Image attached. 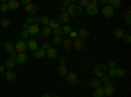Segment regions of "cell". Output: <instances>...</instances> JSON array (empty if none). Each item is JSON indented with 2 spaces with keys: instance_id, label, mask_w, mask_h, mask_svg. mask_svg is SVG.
Instances as JSON below:
<instances>
[{
  "instance_id": "28",
  "label": "cell",
  "mask_w": 131,
  "mask_h": 97,
  "mask_svg": "<svg viewBox=\"0 0 131 97\" xmlns=\"http://www.w3.org/2000/svg\"><path fill=\"white\" fill-rule=\"evenodd\" d=\"M15 66H16V62H15V60H12V59H8V60L4 63L5 70H12Z\"/></svg>"
},
{
  "instance_id": "24",
  "label": "cell",
  "mask_w": 131,
  "mask_h": 97,
  "mask_svg": "<svg viewBox=\"0 0 131 97\" xmlns=\"http://www.w3.org/2000/svg\"><path fill=\"white\" fill-rule=\"evenodd\" d=\"M114 36H115L118 39H123V37H125V31H123V29H122V28H115V30H114Z\"/></svg>"
},
{
  "instance_id": "13",
  "label": "cell",
  "mask_w": 131,
  "mask_h": 97,
  "mask_svg": "<svg viewBox=\"0 0 131 97\" xmlns=\"http://www.w3.org/2000/svg\"><path fill=\"white\" fill-rule=\"evenodd\" d=\"M122 18L125 20V23L127 24V25H130L131 24V8L128 7L125 12L122 13Z\"/></svg>"
},
{
  "instance_id": "47",
  "label": "cell",
  "mask_w": 131,
  "mask_h": 97,
  "mask_svg": "<svg viewBox=\"0 0 131 97\" xmlns=\"http://www.w3.org/2000/svg\"><path fill=\"white\" fill-rule=\"evenodd\" d=\"M66 62H67V58H66V57H63V55H62V57L59 58V64H64Z\"/></svg>"
},
{
  "instance_id": "53",
  "label": "cell",
  "mask_w": 131,
  "mask_h": 97,
  "mask_svg": "<svg viewBox=\"0 0 131 97\" xmlns=\"http://www.w3.org/2000/svg\"><path fill=\"white\" fill-rule=\"evenodd\" d=\"M60 12H66V7H62L60 8Z\"/></svg>"
},
{
  "instance_id": "10",
  "label": "cell",
  "mask_w": 131,
  "mask_h": 97,
  "mask_svg": "<svg viewBox=\"0 0 131 97\" xmlns=\"http://www.w3.org/2000/svg\"><path fill=\"white\" fill-rule=\"evenodd\" d=\"M4 78H5L8 81L13 83V81H16V73H15L12 70H5V72H4Z\"/></svg>"
},
{
  "instance_id": "6",
  "label": "cell",
  "mask_w": 131,
  "mask_h": 97,
  "mask_svg": "<svg viewBox=\"0 0 131 97\" xmlns=\"http://www.w3.org/2000/svg\"><path fill=\"white\" fill-rule=\"evenodd\" d=\"M86 13H88L89 16H96L100 13V9H98V7L93 5L92 3H89V5L86 7Z\"/></svg>"
},
{
  "instance_id": "19",
  "label": "cell",
  "mask_w": 131,
  "mask_h": 97,
  "mask_svg": "<svg viewBox=\"0 0 131 97\" xmlns=\"http://www.w3.org/2000/svg\"><path fill=\"white\" fill-rule=\"evenodd\" d=\"M92 96L93 97H104L105 96V92H104V87H102V85H101V87H98V88H94Z\"/></svg>"
},
{
  "instance_id": "44",
  "label": "cell",
  "mask_w": 131,
  "mask_h": 97,
  "mask_svg": "<svg viewBox=\"0 0 131 97\" xmlns=\"http://www.w3.org/2000/svg\"><path fill=\"white\" fill-rule=\"evenodd\" d=\"M71 4H73V2H72V0H64V5H63V7H66V8H67V7H70Z\"/></svg>"
},
{
  "instance_id": "42",
  "label": "cell",
  "mask_w": 131,
  "mask_h": 97,
  "mask_svg": "<svg viewBox=\"0 0 131 97\" xmlns=\"http://www.w3.org/2000/svg\"><path fill=\"white\" fill-rule=\"evenodd\" d=\"M107 67L110 68V70H115V68H117V63H115L114 60H110V62L107 63Z\"/></svg>"
},
{
  "instance_id": "26",
  "label": "cell",
  "mask_w": 131,
  "mask_h": 97,
  "mask_svg": "<svg viewBox=\"0 0 131 97\" xmlns=\"http://www.w3.org/2000/svg\"><path fill=\"white\" fill-rule=\"evenodd\" d=\"M89 85L94 89V88H98V87H101V80L100 79H97V78H94V79H92L91 81H89Z\"/></svg>"
},
{
  "instance_id": "43",
  "label": "cell",
  "mask_w": 131,
  "mask_h": 97,
  "mask_svg": "<svg viewBox=\"0 0 131 97\" xmlns=\"http://www.w3.org/2000/svg\"><path fill=\"white\" fill-rule=\"evenodd\" d=\"M21 38H23L24 41H26L29 38V33H28V30H23L21 31Z\"/></svg>"
},
{
  "instance_id": "15",
  "label": "cell",
  "mask_w": 131,
  "mask_h": 97,
  "mask_svg": "<svg viewBox=\"0 0 131 97\" xmlns=\"http://www.w3.org/2000/svg\"><path fill=\"white\" fill-rule=\"evenodd\" d=\"M106 5H110L113 9H117L122 7V2H119V0H106Z\"/></svg>"
},
{
  "instance_id": "56",
  "label": "cell",
  "mask_w": 131,
  "mask_h": 97,
  "mask_svg": "<svg viewBox=\"0 0 131 97\" xmlns=\"http://www.w3.org/2000/svg\"><path fill=\"white\" fill-rule=\"evenodd\" d=\"M0 46H2V42H0Z\"/></svg>"
},
{
  "instance_id": "18",
  "label": "cell",
  "mask_w": 131,
  "mask_h": 97,
  "mask_svg": "<svg viewBox=\"0 0 131 97\" xmlns=\"http://www.w3.org/2000/svg\"><path fill=\"white\" fill-rule=\"evenodd\" d=\"M28 33H29V36H37V34L39 33V26L36 25V24L30 25L29 29H28Z\"/></svg>"
},
{
  "instance_id": "32",
  "label": "cell",
  "mask_w": 131,
  "mask_h": 97,
  "mask_svg": "<svg viewBox=\"0 0 131 97\" xmlns=\"http://www.w3.org/2000/svg\"><path fill=\"white\" fill-rule=\"evenodd\" d=\"M43 37H49L50 34H51V29L49 28V26H45V28H43L42 29V33H41Z\"/></svg>"
},
{
  "instance_id": "27",
  "label": "cell",
  "mask_w": 131,
  "mask_h": 97,
  "mask_svg": "<svg viewBox=\"0 0 131 97\" xmlns=\"http://www.w3.org/2000/svg\"><path fill=\"white\" fill-rule=\"evenodd\" d=\"M63 46H64V50H71V47H72V39L71 38H66V39H63Z\"/></svg>"
},
{
  "instance_id": "31",
  "label": "cell",
  "mask_w": 131,
  "mask_h": 97,
  "mask_svg": "<svg viewBox=\"0 0 131 97\" xmlns=\"http://www.w3.org/2000/svg\"><path fill=\"white\" fill-rule=\"evenodd\" d=\"M100 80H101V84H104L105 87H106V85H109V84H113V83H112V79L109 78L107 75H105V76H102V78H101Z\"/></svg>"
},
{
  "instance_id": "5",
  "label": "cell",
  "mask_w": 131,
  "mask_h": 97,
  "mask_svg": "<svg viewBox=\"0 0 131 97\" xmlns=\"http://www.w3.org/2000/svg\"><path fill=\"white\" fill-rule=\"evenodd\" d=\"M84 46H85V42H84V39H81V38H75L73 41H72V47L73 49H76L78 51H80V50H83L84 49Z\"/></svg>"
},
{
  "instance_id": "21",
  "label": "cell",
  "mask_w": 131,
  "mask_h": 97,
  "mask_svg": "<svg viewBox=\"0 0 131 97\" xmlns=\"http://www.w3.org/2000/svg\"><path fill=\"white\" fill-rule=\"evenodd\" d=\"M49 28L51 30H55V29L60 28V23L58 21V18H51L50 20V24H49Z\"/></svg>"
},
{
  "instance_id": "29",
  "label": "cell",
  "mask_w": 131,
  "mask_h": 97,
  "mask_svg": "<svg viewBox=\"0 0 131 97\" xmlns=\"http://www.w3.org/2000/svg\"><path fill=\"white\" fill-rule=\"evenodd\" d=\"M125 75H126V70L125 68H119V67L115 68V76L117 78H123Z\"/></svg>"
},
{
  "instance_id": "2",
  "label": "cell",
  "mask_w": 131,
  "mask_h": 97,
  "mask_svg": "<svg viewBox=\"0 0 131 97\" xmlns=\"http://www.w3.org/2000/svg\"><path fill=\"white\" fill-rule=\"evenodd\" d=\"M106 70H107V67L105 66V64L98 63V64H96L94 68H93V73H94V76L97 79H101L102 76H105V75H106Z\"/></svg>"
},
{
  "instance_id": "48",
  "label": "cell",
  "mask_w": 131,
  "mask_h": 97,
  "mask_svg": "<svg viewBox=\"0 0 131 97\" xmlns=\"http://www.w3.org/2000/svg\"><path fill=\"white\" fill-rule=\"evenodd\" d=\"M70 36H71V38H78V33H76V31H71V33H70Z\"/></svg>"
},
{
  "instance_id": "41",
  "label": "cell",
  "mask_w": 131,
  "mask_h": 97,
  "mask_svg": "<svg viewBox=\"0 0 131 97\" xmlns=\"http://www.w3.org/2000/svg\"><path fill=\"white\" fill-rule=\"evenodd\" d=\"M123 41L126 42L127 45H130V44H131V34H130V33L125 34V37H123Z\"/></svg>"
},
{
  "instance_id": "8",
  "label": "cell",
  "mask_w": 131,
  "mask_h": 97,
  "mask_svg": "<svg viewBox=\"0 0 131 97\" xmlns=\"http://www.w3.org/2000/svg\"><path fill=\"white\" fill-rule=\"evenodd\" d=\"M25 12L28 13V16H31V17H33V16L37 13V5L33 4V3H30L29 5L25 7Z\"/></svg>"
},
{
  "instance_id": "35",
  "label": "cell",
  "mask_w": 131,
  "mask_h": 97,
  "mask_svg": "<svg viewBox=\"0 0 131 97\" xmlns=\"http://www.w3.org/2000/svg\"><path fill=\"white\" fill-rule=\"evenodd\" d=\"M89 3H91L89 0H80V2H79V4H78V5H79L80 8H83V7H85V8H86V7L89 5Z\"/></svg>"
},
{
  "instance_id": "12",
  "label": "cell",
  "mask_w": 131,
  "mask_h": 97,
  "mask_svg": "<svg viewBox=\"0 0 131 97\" xmlns=\"http://www.w3.org/2000/svg\"><path fill=\"white\" fill-rule=\"evenodd\" d=\"M67 80L71 83V84H78V81H79V76H78V73H75V72H70L68 71V73H67Z\"/></svg>"
},
{
  "instance_id": "36",
  "label": "cell",
  "mask_w": 131,
  "mask_h": 97,
  "mask_svg": "<svg viewBox=\"0 0 131 97\" xmlns=\"http://www.w3.org/2000/svg\"><path fill=\"white\" fill-rule=\"evenodd\" d=\"M62 30H63V34H70L71 33V26L70 25H64L63 28H62Z\"/></svg>"
},
{
  "instance_id": "11",
  "label": "cell",
  "mask_w": 131,
  "mask_h": 97,
  "mask_svg": "<svg viewBox=\"0 0 131 97\" xmlns=\"http://www.w3.org/2000/svg\"><path fill=\"white\" fill-rule=\"evenodd\" d=\"M70 16H68V13L67 12H60V15H59V17H58V21L60 24H64V25H67L68 24V21H70Z\"/></svg>"
},
{
  "instance_id": "40",
  "label": "cell",
  "mask_w": 131,
  "mask_h": 97,
  "mask_svg": "<svg viewBox=\"0 0 131 97\" xmlns=\"http://www.w3.org/2000/svg\"><path fill=\"white\" fill-rule=\"evenodd\" d=\"M25 24H28L29 26L34 24V17H31V16H28V18L25 20Z\"/></svg>"
},
{
  "instance_id": "38",
  "label": "cell",
  "mask_w": 131,
  "mask_h": 97,
  "mask_svg": "<svg viewBox=\"0 0 131 97\" xmlns=\"http://www.w3.org/2000/svg\"><path fill=\"white\" fill-rule=\"evenodd\" d=\"M51 33L54 36H63V30H62V28H58L55 30H51Z\"/></svg>"
},
{
  "instance_id": "30",
  "label": "cell",
  "mask_w": 131,
  "mask_h": 97,
  "mask_svg": "<svg viewBox=\"0 0 131 97\" xmlns=\"http://www.w3.org/2000/svg\"><path fill=\"white\" fill-rule=\"evenodd\" d=\"M50 24V18L43 16V17H39V25H43V26H49Z\"/></svg>"
},
{
  "instance_id": "39",
  "label": "cell",
  "mask_w": 131,
  "mask_h": 97,
  "mask_svg": "<svg viewBox=\"0 0 131 97\" xmlns=\"http://www.w3.org/2000/svg\"><path fill=\"white\" fill-rule=\"evenodd\" d=\"M8 10H9L8 5H7V4H4V3H2V5H0V12H3V13H7Z\"/></svg>"
},
{
  "instance_id": "51",
  "label": "cell",
  "mask_w": 131,
  "mask_h": 97,
  "mask_svg": "<svg viewBox=\"0 0 131 97\" xmlns=\"http://www.w3.org/2000/svg\"><path fill=\"white\" fill-rule=\"evenodd\" d=\"M41 97H51V96H50V94H49V93H43V94H42V96H41Z\"/></svg>"
},
{
  "instance_id": "55",
  "label": "cell",
  "mask_w": 131,
  "mask_h": 97,
  "mask_svg": "<svg viewBox=\"0 0 131 97\" xmlns=\"http://www.w3.org/2000/svg\"><path fill=\"white\" fill-rule=\"evenodd\" d=\"M0 31H2V26H0Z\"/></svg>"
},
{
  "instance_id": "23",
  "label": "cell",
  "mask_w": 131,
  "mask_h": 97,
  "mask_svg": "<svg viewBox=\"0 0 131 97\" xmlns=\"http://www.w3.org/2000/svg\"><path fill=\"white\" fill-rule=\"evenodd\" d=\"M89 30L88 29H81V30H79V33H78V37L79 38H81V39H85V38H88L89 37Z\"/></svg>"
},
{
  "instance_id": "1",
  "label": "cell",
  "mask_w": 131,
  "mask_h": 97,
  "mask_svg": "<svg viewBox=\"0 0 131 97\" xmlns=\"http://www.w3.org/2000/svg\"><path fill=\"white\" fill-rule=\"evenodd\" d=\"M81 10H83V8H80L76 3H73V4H71L70 7L66 8V12L68 13L70 17H78V16H80V15H81Z\"/></svg>"
},
{
  "instance_id": "33",
  "label": "cell",
  "mask_w": 131,
  "mask_h": 97,
  "mask_svg": "<svg viewBox=\"0 0 131 97\" xmlns=\"http://www.w3.org/2000/svg\"><path fill=\"white\" fill-rule=\"evenodd\" d=\"M10 25V21L8 18H3V20H0V26L2 28H8Z\"/></svg>"
},
{
  "instance_id": "20",
  "label": "cell",
  "mask_w": 131,
  "mask_h": 97,
  "mask_svg": "<svg viewBox=\"0 0 131 97\" xmlns=\"http://www.w3.org/2000/svg\"><path fill=\"white\" fill-rule=\"evenodd\" d=\"M7 5H8L9 10H16V9H18L20 3L17 2V0H9V2L7 3Z\"/></svg>"
},
{
  "instance_id": "22",
  "label": "cell",
  "mask_w": 131,
  "mask_h": 97,
  "mask_svg": "<svg viewBox=\"0 0 131 97\" xmlns=\"http://www.w3.org/2000/svg\"><path fill=\"white\" fill-rule=\"evenodd\" d=\"M67 73H68L67 67H66L64 64H59L58 66V75L59 76H67Z\"/></svg>"
},
{
  "instance_id": "25",
  "label": "cell",
  "mask_w": 131,
  "mask_h": 97,
  "mask_svg": "<svg viewBox=\"0 0 131 97\" xmlns=\"http://www.w3.org/2000/svg\"><path fill=\"white\" fill-rule=\"evenodd\" d=\"M34 58H37V59H41V58H43V57H46V51L43 50V49H38L37 51H34Z\"/></svg>"
},
{
  "instance_id": "50",
  "label": "cell",
  "mask_w": 131,
  "mask_h": 97,
  "mask_svg": "<svg viewBox=\"0 0 131 97\" xmlns=\"http://www.w3.org/2000/svg\"><path fill=\"white\" fill-rule=\"evenodd\" d=\"M5 72V67H4V64H2L0 66V73H4Z\"/></svg>"
},
{
  "instance_id": "46",
  "label": "cell",
  "mask_w": 131,
  "mask_h": 97,
  "mask_svg": "<svg viewBox=\"0 0 131 97\" xmlns=\"http://www.w3.org/2000/svg\"><path fill=\"white\" fill-rule=\"evenodd\" d=\"M50 47H51V46H50V44H49V42H45V44H43V46H42V49L45 50V51H46V50H49Z\"/></svg>"
},
{
  "instance_id": "14",
  "label": "cell",
  "mask_w": 131,
  "mask_h": 97,
  "mask_svg": "<svg viewBox=\"0 0 131 97\" xmlns=\"http://www.w3.org/2000/svg\"><path fill=\"white\" fill-rule=\"evenodd\" d=\"M104 92H105V96H109V97L114 96V93H115V88H114V85H113V84L106 85V87L104 88Z\"/></svg>"
},
{
  "instance_id": "34",
  "label": "cell",
  "mask_w": 131,
  "mask_h": 97,
  "mask_svg": "<svg viewBox=\"0 0 131 97\" xmlns=\"http://www.w3.org/2000/svg\"><path fill=\"white\" fill-rule=\"evenodd\" d=\"M63 36H54V39H52V42L54 44H63Z\"/></svg>"
},
{
  "instance_id": "9",
  "label": "cell",
  "mask_w": 131,
  "mask_h": 97,
  "mask_svg": "<svg viewBox=\"0 0 131 97\" xmlns=\"http://www.w3.org/2000/svg\"><path fill=\"white\" fill-rule=\"evenodd\" d=\"M15 62H16V64H17V63H18V64H25V63L28 62V54H26V52H20Z\"/></svg>"
},
{
  "instance_id": "16",
  "label": "cell",
  "mask_w": 131,
  "mask_h": 97,
  "mask_svg": "<svg viewBox=\"0 0 131 97\" xmlns=\"http://www.w3.org/2000/svg\"><path fill=\"white\" fill-rule=\"evenodd\" d=\"M46 57H49L50 59H55L58 58V50L54 49V47H50L49 50H46Z\"/></svg>"
},
{
  "instance_id": "54",
  "label": "cell",
  "mask_w": 131,
  "mask_h": 97,
  "mask_svg": "<svg viewBox=\"0 0 131 97\" xmlns=\"http://www.w3.org/2000/svg\"><path fill=\"white\" fill-rule=\"evenodd\" d=\"M51 97H60V96H51Z\"/></svg>"
},
{
  "instance_id": "52",
  "label": "cell",
  "mask_w": 131,
  "mask_h": 97,
  "mask_svg": "<svg viewBox=\"0 0 131 97\" xmlns=\"http://www.w3.org/2000/svg\"><path fill=\"white\" fill-rule=\"evenodd\" d=\"M29 29V25L28 24H24V30H28Z\"/></svg>"
},
{
  "instance_id": "49",
  "label": "cell",
  "mask_w": 131,
  "mask_h": 97,
  "mask_svg": "<svg viewBox=\"0 0 131 97\" xmlns=\"http://www.w3.org/2000/svg\"><path fill=\"white\" fill-rule=\"evenodd\" d=\"M21 4H23V5H29L30 4V0H23V2H21Z\"/></svg>"
},
{
  "instance_id": "37",
  "label": "cell",
  "mask_w": 131,
  "mask_h": 97,
  "mask_svg": "<svg viewBox=\"0 0 131 97\" xmlns=\"http://www.w3.org/2000/svg\"><path fill=\"white\" fill-rule=\"evenodd\" d=\"M106 75H107V76L110 78V79L115 78V70H110V68H109V70H106Z\"/></svg>"
},
{
  "instance_id": "3",
  "label": "cell",
  "mask_w": 131,
  "mask_h": 97,
  "mask_svg": "<svg viewBox=\"0 0 131 97\" xmlns=\"http://www.w3.org/2000/svg\"><path fill=\"white\" fill-rule=\"evenodd\" d=\"M15 50L20 54V52H25L28 50V44H26V41L24 39H20L17 41L16 44H15Z\"/></svg>"
},
{
  "instance_id": "4",
  "label": "cell",
  "mask_w": 131,
  "mask_h": 97,
  "mask_svg": "<svg viewBox=\"0 0 131 97\" xmlns=\"http://www.w3.org/2000/svg\"><path fill=\"white\" fill-rule=\"evenodd\" d=\"M101 13H102V16L106 17V18H112V17L114 16V9H113L110 5H105V7H102Z\"/></svg>"
},
{
  "instance_id": "17",
  "label": "cell",
  "mask_w": 131,
  "mask_h": 97,
  "mask_svg": "<svg viewBox=\"0 0 131 97\" xmlns=\"http://www.w3.org/2000/svg\"><path fill=\"white\" fill-rule=\"evenodd\" d=\"M4 50H5L7 52H9V54H12L13 51H16V50H15V44H13V42H10V41L4 42Z\"/></svg>"
},
{
  "instance_id": "45",
  "label": "cell",
  "mask_w": 131,
  "mask_h": 97,
  "mask_svg": "<svg viewBox=\"0 0 131 97\" xmlns=\"http://www.w3.org/2000/svg\"><path fill=\"white\" fill-rule=\"evenodd\" d=\"M17 55H18V52H17V51H13L12 54H10V59H12V60H16Z\"/></svg>"
},
{
  "instance_id": "7",
  "label": "cell",
  "mask_w": 131,
  "mask_h": 97,
  "mask_svg": "<svg viewBox=\"0 0 131 97\" xmlns=\"http://www.w3.org/2000/svg\"><path fill=\"white\" fill-rule=\"evenodd\" d=\"M26 44H28V49L30 50V51H37L38 49H39V45H38V41H36V39H29V41H26Z\"/></svg>"
}]
</instances>
